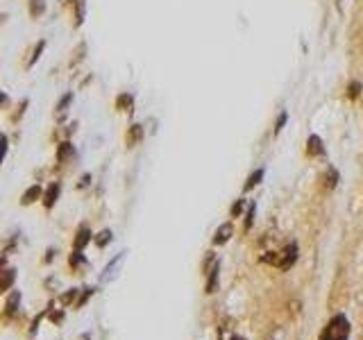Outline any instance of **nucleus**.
Returning a JSON list of instances; mask_svg holds the SVG:
<instances>
[{"label": "nucleus", "mask_w": 363, "mask_h": 340, "mask_svg": "<svg viewBox=\"0 0 363 340\" xmlns=\"http://www.w3.org/2000/svg\"><path fill=\"white\" fill-rule=\"evenodd\" d=\"M71 102H73V93H66L64 98L59 100V105H57V111H59V114H64V111H66V107H69Z\"/></svg>", "instance_id": "obj_26"}, {"label": "nucleus", "mask_w": 363, "mask_h": 340, "mask_svg": "<svg viewBox=\"0 0 363 340\" xmlns=\"http://www.w3.org/2000/svg\"><path fill=\"white\" fill-rule=\"evenodd\" d=\"M52 254H55V250H48V254H46V263H50V261H52Z\"/></svg>", "instance_id": "obj_31"}, {"label": "nucleus", "mask_w": 363, "mask_h": 340, "mask_svg": "<svg viewBox=\"0 0 363 340\" xmlns=\"http://www.w3.org/2000/svg\"><path fill=\"white\" fill-rule=\"evenodd\" d=\"M132 105H134V98L129 93L118 95V100H116V109H120V111H132Z\"/></svg>", "instance_id": "obj_14"}, {"label": "nucleus", "mask_w": 363, "mask_h": 340, "mask_svg": "<svg viewBox=\"0 0 363 340\" xmlns=\"http://www.w3.org/2000/svg\"><path fill=\"white\" fill-rule=\"evenodd\" d=\"M263 261L277 265L279 270H288L290 265L298 261V243H290L282 252H273V256H263Z\"/></svg>", "instance_id": "obj_2"}, {"label": "nucleus", "mask_w": 363, "mask_h": 340, "mask_svg": "<svg viewBox=\"0 0 363 340\" xmlns=\"http://www.w3.org/2000/svg\"><path fill=\"white\" fill-rule=\"evenodd\" d=\"M286 118H288V114L286 111H282L279 114V118H277V123H275V134H279L284 129V125H286Z\"/></svg>", "instance_id": "obj_27"}, {"label": "nucleus", "mask_w": 363, "mask_h": 340, "mask_svg": "<svg viewBox=\"0 0 363 340\" xmlns=\"http://www.w3.org/2000/svg\"><path fill=\"white\" fill-rule=\"evenodd\" d=\"M80 340H91V333H84V336H82Z\"/></svg>", "instance_id": "obj_33"}, {"label": "nucleus", "mask_w": 363, "mask_h": 340, "mask_svg": "<svg viewBox=\"0 0 363 340\" xmlns=\"http://www.w3.org/2000/svg\"><path fill=\"white\" fill-rule=\"evenodd\" d=\"M143 136H145V132H143V127H141V125H132V127L127 129V136H125V143H127V148H137V145L143 141Z\"/></svg>", "instance_id": "obj_9"}, {"label": "nucleus", "mask_w": 363, "mask_h": 340, "mask_svg": "<svg viewBox=\"0 0 363 340\" xmlns=\"http://www.w3.org/2000/svg\"><path fill=\"white\" fill-rule=\"evenodd\" d=\"M82 290H84V293H82L80 299H77V304H75L77 309H82V306L89 302V297H93V293H95V288H82Z\"/></svg>", "instance_id": "obj_22"}, {"label": "nucleus", "mask_w": 363, "mask_h": 340, "mask_svg": "<svg viewBox=\"0 0 363 340\" xmlns=\"http://www.w3.org/2000/svg\"><path fill=\"white\" fill-rule=\"evenodd\" d=\"M84 52H86V43H80V46H77V50H75V59H73L71 64L75 66L77 61H82V59H84Z\"/></svg>", "instance_id": "obj_28"}, {"label": "nucleus", "mask_w": 363, "mask_h": 340, "mask_svg": "<svg viewBox=\"0 0 363 340\" xmlns=\"http://www.w3.org/2000/svg\"><path fill=\"white\" fill-rule=\"evenodd\" d=\"M43 48H46V41H39V43H37V48L32 50V57H30V61H27V66H35V64H37V59L41 57Z\"/></svg>", "instance_id": "obj_21"}, {"label": "nucleus", "mask_w": 363, "mask_h": 340, "mask_svg": "<svg viewBox=\"0 0 363 340\" xmlns=\"http://www.w3.org/2000/svg\"><path fill=\"white\" fill-rule=\"evenodd\" d=\"M254 213H256V204H250L248 207V213H245V231L252 229V222H254Z\"/></svg>", "instance_id": "obj_20"}, {"label": "nucleus", "mask_w": 363, "mask_h": 340, "mask_svg": "<svg viewBox=\"0 0 363 340\" xmlns=\"http://www.w3.org/2000/svg\"><path fill=\"white\" fill-rule=\"evenodd\" d=\"M107 243H111V231L105 229V231H100V234H98V238H95V245H98V247H105Z\"/></svg>", "instance_id": "obj_23"}, {"label": "nucleus", "mask_w": 363, "mask_h": 340, "mask_svg": "<svg viewBox=\"0 0 363 340\" xmlns=\"http://www.w3.org/2000/svg\"><path fill=\"white\" fill-rule=\"evenodd\" d=\"M347 338H350V320L343 313H338L327 322V327L322 329L318 340H347Z\"/></svg>", "instance_id": "obj_1"}, {"label": "nucleus", "mask_w": 363, "mask_h": 340, "mask_svg": "<svg viewBox=\"0 0 363 340\" xmlns=\"http://www.w3.org/2000/svg\"><path fill=\"white\" fill-rule=\"evenodd\" d=\"M46 12V0H30V14L32 16H41Z\"/></svg>", "instance_id": "obj_18"}, {"label": "nucleus", "mask_w": 363, "mask_h": 340, "mask_svg": "<svg viewBox=\"0 0 363 340\" xmlns=\"http://www.w3.org/2000/svg\"><path fill=\"white\" fill-rule=\"evenodd\" d=\"M18 304H21V290H14V293H9L7 302H5V315L7 318H14L18 311Z\"/></svg>", "instance_id": "obj_10"}, {"label": "nucleus", "mask_w": 363, "mask_h": 340, "mask_svg": "<svg viewBox=\"0 0 363 340\" xmlns=\"http://www.w3.org/2000/svg\"><path fill=\"white\" fill-rule=\"evenodd\" d=\"M359 93H361V84L359 82H350V86H347V95H350V98H359Z\"/></svg>", "instance_id": "obj_25"}, {"label": "nucleus", "mask_w": 363, "mask_h": 340, "mask_svg": "<svg viewBox=\"0 0 363 340\" xmlns=\"http://www.w3.org/2000/svg\"><path fill=\"white\" fill-rule=\"evenodd\" d=\"M243 207H245V200H236L234 204H232V218H239L241 211H243Z\"/></svg>", "instance_id": "obj_29"}, {"label": "nucleus", "mask_w": 363, "mask_h": 340, "mask_svg": "<svg viewBox=\"0 0 363 340\" xmlns=\"http://www.w3.org/2000/svg\"><path fill=\"white\" fill-rule=\"evenodd\" d=\"M234 236V227H232V222H225V225H220L216 229L214 234V245H225V243H229V238Z\"/></svg>", "instance_id": "obj_8"}, {"label": "nucleus", "mask_w": 363, "mask_h": 340, "mask_svg": "<svg viewBox=\"0 0 363 340\" xmlns=\"http://www.w3.org/2000/svg\"><path fill=\"white\" fill-rule=\"evenodd\" d=\"M91 238H93L91 229L86 225H82L80 229H77V234H75V250H84V247L91 243Z\"/></svg>", "instance_id": "obj_11"}, {"label": "nucleus", "mask_w": 363, "mask_h": 340, "mask_svg": "<svg viewBox=\"0 0 363 340\" xmlns=\"http://www.w3.org/2000/svg\"><path fill=\"white\" fill-rule=\"evenodd\" d=\"M59 193H61V184L59 182L50 184V186L46 188V193H43V207H46V209L55 207V202L59 200Z\"/></svg>", "instance_id": "obj_4"}, {"label": "nucleus", "mask_w": 363, "mask_h": 340, "mask_svg": "<svg viewBox=\"0 0 363 340\" xmlns=\"http://www.w3.org/2000/svg\"><path fill=\"white\" fill-rule=\"evenodd\" d=\"M69 263H71V268H80V265L86 263V259H84V254H82V250H75V252H73V254L69 256Z\"/></svg>", "instance_id": "obj_17"}, {"label": "nucleus", "mask_w": 363, "mask_h": 340, "mask_svg": "<svg viewBox=\"0 0 363 340\" xmlns=\"http://www.w3.org/2000/svg\"><path fill=\"white\" fill-rule=\"evenodd\" d=\"M338 3H341V0H338Z\"/></svg>", "instance_id": "obj_35"}, {"label": "nucleus", "mask_w": 363, "mask_h": 340, "mask_svg": "<svg viewBox=\"0 0 363 340\" xmlns=\"http://www.w3.org/2000/svg\"><path fill=\"white\" fill-rule=\"evenodd\" d=\"M75 3V27L84 23V0H73Z\"/></svg>", "instance_id": "obj_16"}, {"label": "nucleus", "mask_w": 363, "mask_h": 340, "mask_svg": "<svg viewBox=\"0 0 363 340\" xmlns=\"http://www.w3.org/2000/svg\"><path fill=\"white\" fill-rule=\"evenodd\" d=\"M48 318H50V322L59 324L61 320H64V311H57V313H55V311H52V313H50V311H48Z\"/></svg>", "instance_id": "obj_30"}, {"label": "nucleus", "mask_w": 363, "mask_h": 340, "mask_svg": "<svg viewBox=\"0 0 363 340\" xmlns=\"http://www.w3.org/2000/svg\"><path fill=\"white\" fill-rule=\"evenodd\" d=\"M89 175H84V177H82V182H80V186H86V184H89Z\"/></svg>", "instance_id": "obj_32"}, {"label": "nucleus", "mask_w": 363, "mask_h": 340, "mask_svg": "<svg viewBox=\"0 0 363 340\" xmlns=\"http://www.w3.org/2000/svg\"><path fill=\"white\" fill-rule=\"evenodd\" d=\"M71 154H73V145H71V143H61L59 148H57V161L64 163L66 159L71 157Z\"/></svg>", "instance_id": "obj_15"}, {"label": "nucleus", "mask_w": 363, "mask_h": 340, "mask_svg": "<svg viewBox=\"0 0 363 340\" xmlns=\"http://www.w3.org/2000/svg\"><path fill=\"white\" fill-rule=\"evenodd\" d=\"M218 272H220V261H216V263L207 270V288H205L207 295H211L218 290V277H220Z\"/></svg>", "instance_id": "obj_6"}, {"label": "nucleus", "mask_w": 363, "mask_h": 340, "mask_svg": "<svg viewBox=\"0 0 363 340\" xmlns=\"http://www.w3.org/2000/svg\"><path fill=\"white\" fill-rule=\"evenodd\" d=\"M77 293H80L77 288H73V290H69V293H64V295H61V304H64V306L73 304V302L77 299Z\"/></svg>", "instance_id": "obj_24"}, {"label": "nucleus", "mask_w": 363, "mask_h": 340, "mask_svg": "<svg viewBox=\"0 0 363 340\" xmlns=\"http://www.w3.org/2000/svg\"><path fill=\"white\" fill-rule=\"evenodd\" d=\"M261 179H263V168H256L254 173L248 177V182H245L243 191H252V188L256 186V184H261Z\"/></svg>", "instance_id": "obj_13"}, {"label": "nucleus", "mask_w": 363, "mask_h": 340, "mask_svg": "<svg viewBox=\"0 0 363 340\" xmlns=\"http://www.w3.org/2000/svg\"><path fill=\"white\" fill-rule=\"evenodd\" d=\"M0 275H3V279H0V290H3V293H7V290L12 288L14 279H16V270H14V268H5Z\"/></svg>", "instance_id": "obj_12"}, {"label": "nucleus", "mask_w": 363, "mask_h": 340, "mask_svg": "<svg viewBox=\"0 0 363 340\" xmlns=\"http://www.w3.org/2000/svg\"><path fill=\"white\" fill-rule=\"evenodd\" d=\"M325 184L329 188H336V184H338V173L336 170H334L332 166L327 168V175H325Z\"/></svg>", "instance_id": "obj_19"}, {"label": "nucleus", "mask_w": 363, "mask_h": 340, "mask_svg": "<svg viewBox=\"0 0 363 340\" xmlns=\"http://www.w3.org/2000/svg\"><path fill=\"white\" fill-rule=\"evenodd\" d=\"M232 340H245V338H241V336H234V338H232Z\"/></svg>", "instance_id": "obj_34"}, {"label": "nucleus", "mask_w": 363, "mask_h": 340, "mask_svg": "<svg viewBox=\"0 0 363 340\" xmlns=\"http://www.w3.org/2000/svg\"><path fill=\"white\" fill-rule=\"evenodd\" d=\"M307 154L309 157H322L325 154V145H322V139L318 134H311L307 141Z\"/></svg>", "instance_id": "obj_5"}, {"label": "nucleus", "mask_w": 363, "mask_h": 340, "mask_svg": "<svg viewBox=\"0 0 363 340\" xmlns=\"http://www.w3.org/2000/svg\"><path fill=\"white\" fill-rule=\"evenodd\" d=\"M125 254H127V252H118V254H116L114 259H111L109 263H107V268H105L103 275H100V281H103V284H107V281H114L116 277H118V268H120V263H123Z\"/></svg>", "instance_id": "obj_3"}, {"label": "nucleus", "mask_w": 363, "mask_h": 340, "mask_svg": "<svg viewBox=\"0 0 363 340\" xmlns=\"http://www.w3.org/2000/svg\"><path fill=\"white\" fill-rule=\"evenodd\" d=\"M43 193H46V191H43V188L39 186V184H32V186L27 188L25 193H23V197H21V204H23V207H30L32 202H37V200H43Z\"/></svg>", "instance_id": "obj_7"}]
</instances>
